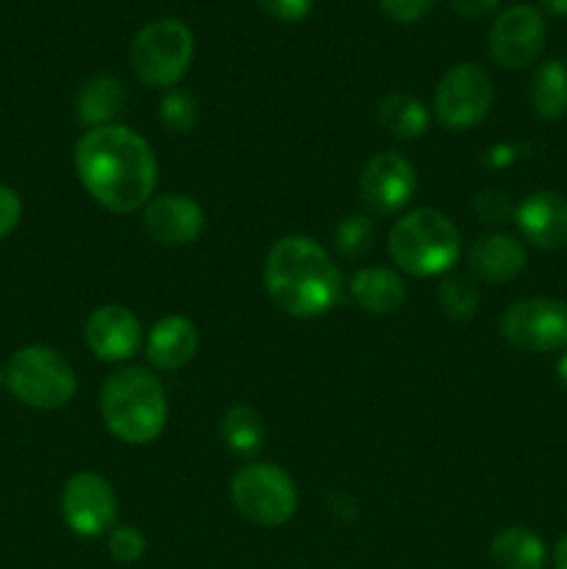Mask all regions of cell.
<instances>
[{
	"label": "cell",
	"instance_id": "obj_1",
	"mask_svg": "<svg viewBox=\"0 0 567 569\" xmlns=\"http://www.w3.org/2000/svg\"><path fill=\"white\" fill-rule=\"evenodd\" d=\"M76 172L94 203L115 214L148 206L156 192V156L137 131L126 126L89 128L76 144Z\"/></svg>",
	"mask_w": 567,
	"mask_h": 569
},
{
	"label": "cell",
	"instance_id": "obj_2",
	"mask_svg": "<svg viewBox=\"0 0 567 569\" xmlns=\"http://www.w3.org/2000/svg\"><path fill=\"white\" fill-rule=\"evenodd\" d=\"M265 287L284 315L315 320L342 298V272L320 242L292 233L278 239L267 253Z\"/></svg>",
	"mask_w": 567,
	"mask_h": 569
},
{
	"label": "cell",
	"instance_id": "obj_3",
	"mask_svg": "<svg viewBox=\"0 0 567 569\" xmlns=\"http://www.w3.org/2000/svg\"><path fill=\"white\" fill-rule=\"evenodd\" d=\"M106 428L126 445H150L167 426L165 387L145 367H122L100 387Z\"/></svg>",
	"mask_w": 567,
	"mask_h": 569
},
{
	"label": "cell",
	"instance_id": "obj_4",
	"mask_svg": "<svg viewBox=\"0 0 567 569\" xmlns=\"http://www.w3.org/2000/svg\"><path fill=\"white\" fill-rule=\"evenodd\" d=\"M461 253L459 228L434 209H415L389 231V256L404 272L417 278L454 270Z\"/></svg>",
	"mask_w": 567,
	"mask_h": 569
},
{
	"label": "cell",
	"instance_id": "obj_5",
	"mask_svg": "<svg viewBox=\"0 0 567 569\" xmlns=\"http://www.w3.org/2000/svg\"><path fill=\"white\" fill-rule=\"evenodd\" d=\"M6 383L20 403L39 411L61 409L76 395V370L53 348L28 345L11 356L6 367Z\"/></svg>",
	"mask_w": 567,
	"mask_h": 569
},
{
	"label": "cell",
	"instance_id": "obj_6",
	"mask_svg": "<svg viewBox=\"0 0 567 569\" xmlns=\"http://www.w3.org/2000/svg\"><path fill=\"white\" fill-rule=\"evenodd\" d=\"M195 56V37L181 20L148 22L131 42V70L145 87L170 89L183 78Z\"/></svg>",
	"mask_w": 567,
	"mask_h": 569
},
{
	"label": "cell",
	"instance_id": "obj_7",
	"mask_svg": "<svg viewBox=\"0 0 567 569\" xmlns=\"http://www.w3.org/2000/svg\"><path fill=\"white\" fill-rule=\"evenodd\" d=\"M231 500L233 509L253 526L278 528L292 520L298 509V489L281 467L270 461H253L233 472Z\"/></svg>",
	"mask_w": 567,
	"mask_h": 569
},
{
	"label": "cell",
	"instance_id": "obj_8",
	"mask_svg": "<svg viewBox=\"0 0 567 569\" xmlns=\"http://www.w3.org/2000/svg\"><path fill=\"white\" fill-rule=\"evenodd\" d=\"M493 106V81L484 67L465 61L439 78L434 92V114L450 131L476 128Z\"/></svg>",
	"mask_w": 567,
	"mask_h": 569
},
{
	"label": "cell",
	"instance_id": "obj_9",
	"mask_svg": "<svg viewBox=\"0 0 567 569\" xmlns=\"http://www.w3.org/2000/svg\"><path fill=\"white\" fill-rule=\"evenodd\" d=\"M506 342L526 353H554L567 348V303L554 298H526L500 317Z\"/></svg>",
	"mask_w": 567,
	"mask_h": 569
},
{
	"label": "cell",
	"instance_id": "obj_10",
	"mask_svg": "<svg viewBox=\"0 0 567 569\" xmlns=\"http://www.w3.org/2000/svg\"><path fill=\"white\" fill-rule=\"evenodd\" d=\"M61 515L72 533L83 539L103 537L117 522V495L98 472H78L61 492Z\"/></svg>",
	"mask_w": 567,
	"mask_h": 569
},
{
	"label": "cell",
	"instance_id": "obj_11",
	"mask_svg": "<svg viewBox=\"0 0 567 569\" xmlns=\"http://www.w3.org/2000/svg\"><path fill=\"white\" fill-rule=\"evenodd\" d=\"M543 44L545 20L534 6H511L489 28V53L506 70H526L543 53Z\"/></svg>",
	"mask_w": 567,
	"mask_h": 569
},
{
	"label": "cell",
	"instance_id": "obj_12",
	"mask_svg": "<svg viewBox=\"0 0 567 569\" xmlns=\"http://www.w3.org/2000/svg\"><path fill=\"white\" fill-rule=\"evenodd\" d=\"M361 198L378 214H395V211L406 209L409 200L415 198L417 189V172L409 159L400 153H378L367 161L361 170Z\"/></svg>",
	"mask_w": 567,
	"mask_h": 569
},
{
	"label": "cell",
	"instance_id": "obj_13",
	"mask_svg": "<svg viewBox=\"0 0 567 569\" xmlns=\"http://www.w3.org/2000/svg\"><path fill=\"white\" fill-rule=\"evenodd\" d=\"M203 209L187 194H159V198H150L142 211V226L148 237L165 248L195 242L203 231Z\"/></svg>",
	"mask_w": 567,
	"mask_h": 569
},
{
	"label": "cell",
	"instance_id": "obj_14",
	"mask_svg": "<svg viewBox=\"0 0 567 569\" xmlns=\"http://www.w3.org/2000/svg\"><path fill=\"white\" fill-rule=\"evenodd\" d=\"M89 350L98 356L100 361H126L142 345V326H139L137 315L126 306H100L89 315L87 328H83Z\"/></svg>",
	"mask_w": 567,
	"mask_h": 569
},
{
	"label": "cell",
	"instance_id": "obj_15",
	"mask_svg": "<svg viewBox=\"0 0 567 569\" xmlns=\"http://www.w3.org/2000/svg\"><path fill=\"white\" fill-rule=\"evenodd\" d=\"M517 228L523 239L539 250L567 248V198L559 192H534L517 206Z\"/></svg>",
	"mask_w": 567,
	"mask_h": 569
},
{
	"label": "cell",
	"instance_id": "obj_16",
	"mask_svg": "<svg viewBox=\"0 0 567 569\" xmlns=\"http://www.w3.org/2000/svg\"><path fill=\"white\" fill-rule=\"evenodd\" d=\"M470 276L481 283H506L517 278L526 267V248L506 233H487L476 239L467 253Z\"/></svg>",
	"mask_w": 567,
	"mask_h": 569
},
{
	"label": "cell",
	"instance_id": "obj_17",
	"mask_svg": "<svg viewBox=\"0 0 567 569\" xmlns=\"http://www.w3.org/2000/svg\"><path fill=\"white\" fill-rule=\"evenodd\" d=\"M145 350L159 370H181L198 353V328L187 317H165L150 328Z\"/></svg>",
	"mask_w": 567,
	"mask_h": 569
},
{
	"label": "cell",
	"instance_id": "obj_18",
	"mask_svg": "<svg viewBox=\"0 0 567 569\" xmlns=\"http://www.w3.org/2000/svg\"><path fill=\"white\" fill-rule=\"evenodd\" d=\"M350 295L361 311L387 317L406 303V283L398 272L387 267H365L350 278Z\"/></svg>",
	"mask_w": 567,
	"mask_h": 569
},
{
	"label": "cell",
	"instance_id": "obj_19",
	"mask_svg": "<svg viewBox=\"0 0 567 569\" xmlns=\"http://www.w3.org/2000/svg\"><path fill=\"white\" fill-rule=\"evenodd\" d=\"M489 556L498 569H545L548 550L531 528H504L495 533Z\"/></svg>",
	"mask_w": 567,
	"mask_h": 569
},
{
	"label": "cell",
	"instance_id": "obj_20",
	"mask_svg": "<svg viewBox=\"0 0 567 569\" xmlns=\"http://www.w3.org/2000/svg\"><path fill=\"white\" fill-rule=\"evenodd\" d=\"M122 103H126V89H122V83L111 76H94L78 92L76 114L87 126L100 128L109 126V120H115L120 114Z\"/></svg>",
	"mask_w": 567,
	"mask_h": 569
},
{
	"label": "cell",
	"instance_id": "obj_21",
	"mask_svg": "<svg viewBox=\"0 0 567 569\" xmlns=\"http://www.w3.org/2000/svg\"><path fill=\"white\" fill-rule=\"evenodd\" d=\"M376 120L389 137L398 139H417L428 131V126H431V117H428L426 106L406 92L387 94V98L378 103Z\"/></svg>",
	"mask_w": 567,
	"mask_h": 569
},
{
	"label": "cell",
	"instance_id": "obj_22",
	"mask_svg": "<svg viewBox=\"0 0 567 569\" xmlns=\"http://www.w3.org/2000/svg\"><path fill=\"white\" fill-rule=\"evenodd\" d=\"M531 103L543 120H561L567 114V67L559 59L545 61L534 72Z\"/></svg>",
	"mask_w": 567,
	"mask_h": 569
},
{
	"label": "cell",
	"instance_id": "obj_23",
	"mask_svg": "<svg viewBox=\"0 0 567 569\" xmlns=\"http://www.w3.org/2000/svg\"><path fill=\"white\" fill-rule=\"evenodd\" d=\"M220 437L231 453H256V450L261 448V442H265V420H261L259 411L250 409V406H231V409L222 415Z\"/></svg>",
	"mask_w": 567,
	"mask_h": 569
},
{
	"label": "cell",
	"instance_id": "obj_24",
	"mask_svg": "<svg viewBox=\"0 0 567 569\" xmlns=\"http://www.w3.org/2000/svg\"><path fill=\"white\" fill-rule=\"evenodd\" d=\"M478 298H481V295H478L476 281L465 276L445 278L437 289L439 306H442V311L450 320H470V317L476 315Z\"/></svg>",
	"mask_w": 567,
	"mask_h": 569
},
{
	"label": "cell",
	"instance_id": "obj_25",
	"mask_svg": "<svg viewBox=\"0 0 567 569\" xmlns=\"http://www.w3.org/2000/svg\"><path fill=\"white\" fill-rule=\"evenodd\" d=\"M372 237H376V228H372L370 217L356 214L339 222L334 239H337V250L345 259H356V256H365L372 248Z\"/></svg>",
	"mask_w": 567,
	"mask_h": 569
},
{
	"label": "cell",
	"instance_id": "obj_26",
	"mask_svg": "<svg viewBox=\"0 0 567 569\" xmlns=\"http://www.w3.org/2000/svg\"><path fill=\"white\" fill-rule=\"evenodd\" d=\"M106 545H109L111 559L120 561V565H133V561L142 559L145 550H148V539H145V533L139 531L137 526L111 528Z\"/></svg>",
	"mask_w": 567,
	"mask_h": 569
},
{
	"label": "cell",
	"instance_id": "obj_27",
	"mask_svg": "<svg viewBox=\"0 0 567 569\" xmlns=\"http://www.w3.org/2000/svg\"><path fill=\"white\" fill-rule=\"evenodd\" d=\"M161 122H165L170 131L187 133L192 131V126L198 122V106L189 98L187 92H170L161 100Z\"/></svg>",
	"mask_w": 567,
	"mask_h": 569
},
{
	"label": "cell",
	"instance_id": "obj_28",
	"mask_svg": "<svg viewBox=\"0 0 567 569\" xmlns=\"http://www.w3.org/2000/svg\"><path fill=\"white\" fill-rule=\"evenodd\" d=\"M267 17L278 22H300L309 17L315 0H256Z\"/></svg>",
	"mask_w": 567,
	"mask_h": 569
},
{
	"label": "cell",
	"instance_id": "obj_29",
	"mask_svg": "<svg viewBox=\"0 0 567 569\" xmlns=\"http://www.w3.org/2000/svg\"><path fill=\"white\" fill-rule=\"evenodd\" d=\"M378 6L389 20L409 26V22L422 20L431 11L434 0H378Z\"/></svg>",
	"mask_w": 567,
	"mask_h": 569
},
{
	"label": "cell",
	"instance_id": "obj_30",
	"mask_svg": "<svg viewBox=\"0 0 567 569\" xmlns=\"http://www.w3.org/2000/svg\"><path fill=\"white\" fill-rule=\"evenodd\" d=\"M22 217V200L11 187L0 183V239L9 237Z\"/></svg>",
	"mask_w": 567,
	"mask_h": 569
},
{
	"label": "cell",
	"instance_id": "obj_31",
	"mask_svg": "<svg viewBox=\"0 0 567 569\" xmlns=\"http://www.w3.org/2000/svg\"><path fill=\"white\" fill-rule=\"evenodd\" d=\"M476 211H478V214H481L487 222H504V217L509 214V200H506L500 192L478 194Z\"/></svg>",
	"mask_w": 567,
	"mask_h": 569
},
{
	"label": "cell",
	"instance_id": "obj_32",
	"mask_svg": "<svg viewBox=\"0 0 567 569\" xmlns=\"http://www.w3.org/2000/svg\"><path fill=\"white\" fill-rule=\"evenodd\" d=\"M456 14L467 17V20H484L498 9V0H450Z\"/></svg>",
	"mask_w": 567,
	"mask_h": 569
},
{
	"label": "cell",
	"instance_id": "obj_33",
	"mask_svg": "<svg viewBox=\"0 0 567 569\" xmlns=\"http://www.w3.org/2000/svg\"><path fill=\"white\" fill-rule=\"evenodd\" d=\"M554 565H556V569H567V533L559 539V542H556Z\"/></svg>",
	"mask_w": 567,
	"mask_h": 569
},
{
	"label": "cell",
	"instance_id": "obj_34",
	"mask_svg": "<svg viewBox=\"0 0 567 569\" xmlns=\"http://www.w3.org/2000/svg\"><path fill=\"white\" fill-rule=\"evenodd\" d=\"M543 9L554 17H565L567 14V0H539Z\"/></svg>",
	"mask_w": 567,
	"mask_h": 569
},
{
	"label": "cell",
	"instance_id": "obj_35",
	"mask_svg": "<svg viewBox=\"0 0 567 569\" xmlns=\"http://www.w3.org/2000/svg\"><path fill=\"white\" fill-rule=\"evenodd\" d=\"M556 376H559L561 387L567 389V350L559 356V361H556Z\"/></svg>",
	"mask_w": 567,
	"mask_h": 569
},
{
	"label": "cell",
	"instance_id": "obj_36",
	"mask_svg": "<svg viewBox=\"0 0 567 569\" xmlns=\"http://www.w3.org/2000/svg\"><path fill=\"white\" fill-rule=\"evenodd\" d=\"M6 381V370H3V367H0V383H3Z\"/></svg>",
	"mask_w": 567,
	"mask_h": 569
}]
</instances>
